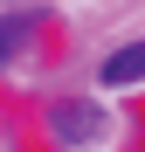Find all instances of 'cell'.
<instances>
[{"label": "cell", "instance_id": "cell-1", "mask_svg": "<svg viewBox=\"0 0 145 152\" xmlns=\"http://www.w3.org/2000/svg\"><path fill=\"white\" fill-rule=\"evenodd\" d=\"M48 118H55V138H62V145H76V138L90 145V138H97V104H76V97H69V104H55Z\"/></svg>", "mask_w": 145, "mask_h": 152}, {"label": "cell", "instance_id": "cell-2", "mask_svg": "<svg viewBox=\"0 0 145 152\" xmlns=\"http://www.w3.org/2000/svg\"><path fill=\"white\" fill-rule=\"evenodd\" d=\"M104 83H145V42H125L104 62Z\"/></svg>", "mask_w": 145, "mask_h": 152}, {"label": "cell", "instance_id": "cell-3", "mask_svg": "<svg viewBox=\"0 0 145 152\" xmlns=\"http://www.w3.org/2000/svg\"><path fill=\"white\" fill-rule=\"evenodd\" d=\"M28 35H35V14H28V7H21V14H7V21H0V56H14Z\"/></svg>", "mask_w": 145, "mask_h": 152}]
</instances>
